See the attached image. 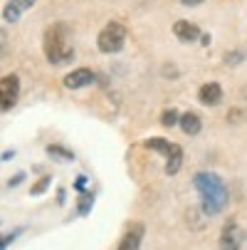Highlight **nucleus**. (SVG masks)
<instances>
[{"label":"nucleus","mask_w":247,"mask_h":250,"mask_svg":"<svg viewBox=\"0 0 247 250\" xmlns=\"http://www.w3.org/2000/svg\"><path fill=\"white\" fill-rule=\"evenodd\" d=\"M13 238H15V233H13V235H5V238H3V245H0V248L5 250V248H8V243H13Z\"/></svg>","instance_id":"aec40b11"},{"label":"nucleus","mask_w":247,"mask_h":250,"mask_svg":"<svg viewBox=\"0 0 247 250\" xmlns=\"http://www.w3.org/2000/svg\"><path fill=\"white\" fill-rule=\"evenodd\" d=\"M35 5V0H10V3L5 5V10H3V18L8 20V22H15L25 10H30Z\"/></svg>","instance_id":"9d476101"},{"label":"nucleus","mask_w":247,"mask_h":250,"mask_svg":"<svg viewBox=\"0 0 247 250\" xmlns=\"http://www.w3.org/2000/svg\"><path fill=\"white\" fill-rule=\"evenodd\" d=\"M22 178H25V176H22V173H18V176H15V178H13V181H10V186H18V184H20V181H22Z\"/></svg>","instance_id":"412c9836"},{"label":"nucleus","mask_w":247,"mask_h":250,"mask_svg":"<svg viewBox=\"0 0 247 250\" xmlns=\"http://www.w3.org/2000/svg\"><path fill=\"white\" fill-rule=\"evenodd\" d=\"M42 50H45L47 62H52V64H62V62H69L75 57V47L69 42V27L64 22H52L45 30Z\"/></svg>","instance_id":"f03ea898"},{"label":"nucleus","mask_w":247,"mask_h":250,"mask_svg":"<svg viewBox=\"0 0 247 250\" xmlns=\"http://www.w3.org/2000/svg\"><path fill=\"white\" fill-rule=\"evenodd\" d=\"M240 245H242V230L235 221H228L220 233V250H240Z\"/></svg>","instance_id":"39448f33"},{"label":"nucleus","mask_w":247,"mask_h":250,"mask_svg":"<svg viewBox=\"0 0 247 250\" xmlns=\"http://www.w3.org/2000/svg\"><path fill=\"white\" fill-rule=\"evenodd\" d=\"M240 57H242V52H230V55H225V62L237 64V62H240Z\"/></svg>","instance_id":"a211bd4d"},{"label":"nucleus","mask_w":247,"mask_h":250,"mask_svg":"<svg viewBox=\"0 0 247 250\" xmlns=\"http://www.w3.org/2000/svg\"><path fill=\"white\" fill-rule=\"evenodd\" d=\"M89 208H92V196H82V201H79V216H84Z\"/></svg>","instance_id":"f3484780"},{"label":"nucleus","mask_w":247,"mask_h":250,"mask_svg":"<svg viewBox=\"0 0 247 250\" xmlns=\"http://www.w3.org/2000/svg\"><path fill=\"white\" fill-rule=\"evenodd\" d=\"M47 154H50V156H57L59 161H72V159H75V154L69 151V149H62V146H55V144L47 146Z\"/></svg>","instance_id":"4468645a"},{"label":"nucleus","mask_w":247,"mask_h":250,"mask_svg":"<svg viewBox=\"0 0 247 250\" xmlns=\"http://www.w3.org/2000/svg\"><path fill=\"white\" fill-rule=\"evenodd\" d=\"M181 129H183V134H188V136H195V134H200V117L195 114V112H186V114H181Z\"/></svg>","instance_id":"f8f14e48"},{"label":"nucleus","mask_w":247,"mask_h":250,"mask_svg":"<svg viewBox=\"0 0 247 250\" xmlns=\"http://www.w3.org/2000/svg\"><path fill=\"white\" fill-rule=\"evenodd\" d=\"M193 184L203 198V210L208 216H218V213L228 206V188H225V181L213 173V171H198L193 176Z\"/></svg>","instance_id":"f257e3e1"},{"label":"nucleus","mask_w":247,"mask_h":250,"mask_svg":"<svg viewBox=\"0 0 247 250\" xmlns=\"http://www.w3.org/2000/svg\"><path fill=\"white\" fill-rule=\"evenodd\" d=\"M146 146H149V149H153V151H161L166 159H171L175 151L181 149L178 144H171L168 139H161V136H153V139H149V141H146Z\"/></svg>","instance_id":"9b49d317"},{"label":"nucleus","mask_w":247,"mask_h":250,"mask_svg":"<svg viewBox=\"0 0 247 250\" xmlns=\"http://www.w3.org/2000/svg\"><path fill=\"white\" fill-rule=\"evenodd\" d=\"M47 186H50V176H45V178H42V181H40V184H35L30 193H35V196H38V193H42V191H45Z\"/></svg>","instance_id":"dca6fc26"},{"label":"nucleus","mask_w":247,"mask_h":250,"mask_svg":"<svg viewBox=\"0 0 247 250\" xmlns=\"http://www.w3.org/2000/svg\"><path fill=\"white\" fill-rule=\"evenodd\" d=\"M141 240H144V226L133 223V226H129V230L121 238V243H119L116 250H138L141 248Z\"/></svg>","instance_id":"0eeeda50"},{"label":"nucleus","mask_w":247,"mask_h":250,"mask_svg":"<svg viewBox=\"0 0 247 250\" xmlns=\"http://www.w3.org/2000/svg\"><path fill=\"white\" fill-rule=\"evenodd\" d=\"M94 82V72L89 67H79V69H72L67 77H64V87L67 89H82V87H89Z\"/></svg>","instance_id":"423d86ee"},{"label":"nucleus","mask_w":247,"mask_h":250,"mask_svg":"<svg viewBox=\"0 0 247 250\" xmlns=\"http://www.w3.org/2000/svg\"><path fill=\"white\" fill-rule=\"evenodd\" d=\"M18 94H20V80L18 75H5L0 80V99H3V112L13 109L15 102H18Z\"/></svg>","instance_id":"20e7f679"},{"label":"nucleus","mask_w":247,"mask_h":250,"mask_svg":"<svg viewBox=\"0 0 247 250\" xmlns=\"http://www.w3.org/2000/svg\"><path fill=\"white\" fill-rule=\"evenodd\" d=\"M198 99H200L205 106H215V104H220V99H223V87H220L218 82H208V84L200 87Z\"/></svg>","instance_id":"6e6552de"},{"label":"nucleus","mask_w":247,"mask_h":250,"mask_svg":"<svg viewBox=\"0 0 247 250\" xmlns=\"http://www.w3.org/2000/svg\"><path fill=\"white\" fill-rule=\"evenodd\" d=\"M175 122H181V117H178V112H175V109H166L161 114V124L163 126H173Z\"/></svg>","instance_id":"2eb2a0df"},{"label":"nucleus","mask_w":247,"mask_h":250,"mask_svg":"<svg viewBox=\"0 0 247 250\" xmlns=\"http://www.w3.org/2000/svg\"><path fill=\"white\" fill-rule=\"evenodd\" d=\"M181 161H183V149H178V151H175V154L168 159V164H166V173H168V176H173L175 171L181 168Z\"/></svg>","instance_id":"ddd939ff"},{"label":"nucleus","mask_w":247,"mask_h":250,"mask_svg":"<svg viewBox=\"0 0 247 250\" xmlns=\"http://www.w3.org/2000/svg\"><path fill=\"white\" fill-rule=\"evenodd\" d=\"M84 184H87V178H84V176H79V181H77V188H84Z\"/></svg>","instance_id":"4be33fe9"},{"label":"nucleus","mask_w":247,"mask_h":250,"mask_svg":"<svg viewBox=\"0 0 247 250\" xmlns=\"http://www.w3.org/2000/svg\"><path fill=\"white\" fill-rule=\"evenodd\" d=\"M173 35H175L181 42H193V40L200 38V30H198V25H193V22H188V20H178V22L173 25Z\"/></svg>","instance_id":"1a4fd4ad"},{"label":"nucleus","mask_w":247,"mask_h":250,"mask_svg":"<svg viewBox=\"0 0 247 250\" xmlns=\"http://www.w3.org/2000/svg\"><path fill=\"white\" fill-rule=\"evenodd\" d=\"M126 35H129V30H126V25L119 22V20H112L109 25H104V30L99 32V38H96L99 52H104V55H116V52H121L124 45H126Z\"/></svg>","instance_id":"7ed1b4c3"},{"label":"nucleus","mask_w":247,"mask_h":250,"mask_svg":"<svg viewBox=\"0 0 247 250\" xmlns=\"http://www.w3.org/2000/svg\"><path fill=\"white\" fill-rule=\"evenodd\" d=\"M181 3H183V5H190V8H195V5H200V3H203V0H181Z\"/></svg>","instance_id":"6ab92c4d"}]
</instances>
